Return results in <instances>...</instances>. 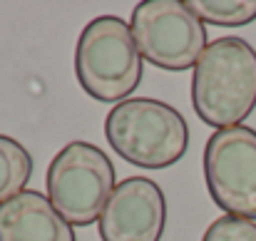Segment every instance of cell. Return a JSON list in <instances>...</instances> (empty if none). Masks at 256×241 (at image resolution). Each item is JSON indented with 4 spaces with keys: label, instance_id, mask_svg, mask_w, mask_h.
<instances>
[{
    "label": "cell",
    "instance_id": "obj_2",
    "mask_svg": "<svg viewBox=\"0 0 256 241\" xmlns=\"http://www.w3.org/2000/svg\"><path fill=\"white\" fill-rule=\"evenodd\" d=\"M112 152L140 169H167L189 147V127L182 112L154 97H132L114 104L104 120Z\"/></svg>",
    "mask_w": 256,
    "mask_h": 241
},
{
    "label": "cell",
    "instance_id": "obj_10",
    "mask_svg": "<svg viewBox=\"0 0 256 241\" xmlns=\"http://www.w3.org/2000/svg\"><path fill=\"white\" fill-rule=\"evenodd\" d=\"M186 8L209 25L242 28L256 20V0H184Z\"/></svg>",
    "mask_w": 256,
    "mask_h": 241
},
{
    "label": "cell",
    "instance_id": "obj_9",
    "mask_svg": "<svg viewBox=\"0 0 256 241\" xmlns=\"http://www.w3.org/2000/svg\"><path fill=\"white\" fill-rule=\"evenodd\" d=\"M30 176H32L30 152L18 140L0 134V204L25 192Z\"/></svg>",
    "mask_w": 256,
    "mask_h": 241
},
{
    "label": "cell",
    "instance_id": "obj_11",
    "mask_svg": "<svg viewBox=\"0 0 256 241\" xmlns=\"http://www.w3.org/2000/svg\"><path fill=\"white\" fill-rule=\"evenodd\" d=\"M202 241H256V224L249 219L219 216L209 224Z\"/></svg>",
    "mask_w": 256,
    "mask_h": 241
},
{
    "label": "cell",
    "instance_id": "obj_8",
    "mask_svg": "<svg viewBox=\"0 0 256 241\" xmlns=\"http://www.w3.org/2000/svg\"><path fill=\"white\" fill-rule=\"evenodd\" d=\"M0 241H78L72 226L55 212L50 199L25 189L0 204Z\"/></svg>",
    "mask_w": 256,
    "mask_h": 241
},
{
    "label": "cell",
    "instance_id": "obj_4",
    "mask_svg": "<svg viewBox=\"0 0 256 241\" xmlns=\"http://www.w3.org/2000/svg\"><path fill=\"white\" fill-rule=\"evenodd\" d=\"M45 184L50 204L70 226L100 222L117 186L110 157L90 142L65 144L50 162Z\"/></svg>",
    "mask_w": 256,
    "mask_h": 241
},
{
    "label": "cell",
    "instance_id": "obj_7",
    "mask_svg": "<svg viewBox=\"0 0 256 241\" xmlns=\"http://www.w3.org/2000/svg\"><path fill=\"white\" fill-rule=\"evenodd\" d=\"M167 226V199L157 182L147 176L122 179L102 216V241H160Z\"/></svg>",
    "mask_w": 256,
    "mask_h": 241
},
{
    "label": "cell",
    "instance_id": "obj_5",
    "mask_svg": "<svg viewBox=\"0 0 256 241\" xmlns=\"http://www.w3.org/2000/svg\"><path fill=\"white\" fill-rule=\"evenodd\" d=\"M140 55L167 72L196 68L206 50V28L184 0L137 2L130 20Z\"/></svg>",
    "mask_w": 256,
    "mask_h": 241
},
{
    "label": "cell",
    "instance_id": "obj_6",
    "mask_svg": "<svg viewBox=\"0 0 256 241\" xmlns=\"http://www.w3.org/2000/svg\"><path fill=\"white\" fill-rule=\"evenodd\" d=\"M204 179L226 216L256 219V130L236 124L216 130L204 147Z\"/></svg>",
    "mask_w": 256,
    "mask_h": 241
},
{
    "label": "cell",
    "instance_id": "obj_3",
    "mask_svg": "<svg viewBox=\"0 0 256 241\" xmlns=\"http://www.w3.org/2000/svg\"><path fill=\"white\" fill-rule=\"evenodd\" d=\"M75 75L80 87L97 102H124L144 75L142 55L130 25L117 15L90 20L78 38Z\"/></svg>",
    "mask_w": 256,
    "mask_h": 241
},
{
    "label": "cell",
    "instance_id": "obj_1",
    "mask_svg": "<svg viewBox=\"0 0 256 241\" xmlns=\"http://www.w3.org/2000/svg\"><path fill=\"white\" fill-rule=\"evenodd\" d=\"M196 117L216 130L242 124L256 107V50L242 38H219L202 52L192 75Z\"/></svg>",
    "mask_w": 256,
    "mask_h": 241
}]
</instances>
